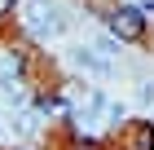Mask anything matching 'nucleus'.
Returning a JSON list of instances; mask_svg holds the SVG:
<instances>
[{
  "mask_svg": "<svg viewBox=\"0 0 154 150\" xmlns=\"http://www.w3.org/2000/svg\"><path fill=\"white\" fill-rule=\"evenodd\" d=\"M75 66L93 71V75H110V62H106V53H93V49H75Z\"/></svg>",
  "mask_w": 154,
  "mask_h": 150,
  "instance_id": "7ed1b4c3",
  "label": "nucleus"
},
{
  "mask_svg": "<svg viewBox=\"0 0 154 150\" xmlns=\"http://www.w3.org/2000/svg\"><path fill=\"white\" fill-rule=\"evenodd\" d=\"M106 115H110V124H123V115H128V110H123V106H106Z\"/></svg>",
  "mask_w": 154,
  "mask_h": 150,
  "instance_id": "39448f33",
  "label": "nucleus"
},
{
  "mask_svg": "<svg viewBox=\"0 0 154 150\" xmlns=\"http://www.w3.org/2000/svg\"><path fill=\"white\" fill-rule=\"evenodd\" d=\"M110 31H115L119 40H137V35L145 31V13L132 9V5H128V9H115V13H110Z\"/></svg>",
  "mask_w": 154,
  "mask_h": 150,
  "instance_id": "f03ea898",
  "label": "nucleus"
},
{
  "mask_svg": "<svg viewBox=\"0 0 154 150\" xmlns=\"http://www.w3.org/2000/svg\"><path fill=\"white\" fill-rule=\"evenodd\" d=\"M62 13L48 5V0H31L26 5V31L35 35V40H53V35H62Z\"/></svg>",
  "mask_w": 154,
  "mask_h": 150,
  "instance_id": "f257e3e1",
  "label": "nucleus"
},
{
  "mask_svg": "<svg viewBox=\"0 0 154 150\" xmlns=\"http://www.w3.org/2000/svg\"><path fill=\"white\" fill-rule=\"evenodd\" d=\"M13 9V0H0V18H5V13H9Z\"/></svg>",
  "mask_w": 154,
  "mask_h": 150,
  "instance_id": "0eeeda50",
  "label": "nucleus"
},
{
  "mask_svg": "<svg viewBox=\"0 0 154 150\" xmlns=\"http://www.w3.org/2000/svg\"><path fill=\"white\" fill-rule=\"evenodd\" d=\"M141 150H154V132H150V128L141 132Z\"/></svg>",
  "mask_w": 154,
  "mask_h": 150,
  "instance_id": "423d86ee",
  "label": "nucleus"
},
{
  "mask_svg": "<svg viewBox=\"0 0 154 150\" xmlns=\"http://www.w3.org/2000/svg\"><path fill=\"white\" fill-rule=\"evenodd\" d=\"M97 49H101L106 58H115V53H119V40H115V35H101V40H97Z\"/></svg>",
  "mask_w": 154,
  "mask_h": 150,
  "instance_id": "20e7f679",
  "label": "nucleus"
}]
</instances>
